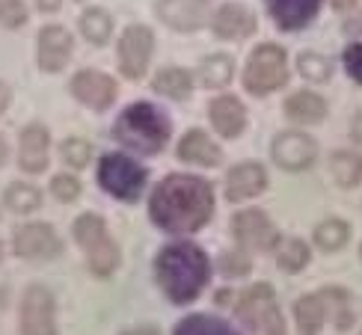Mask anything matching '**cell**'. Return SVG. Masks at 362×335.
<instances>
[{
    "mask_svg": "<svg viewBox=\"0 0 362 335\" xmlns=\"http://www.w3.org/2000/svg\"><path fill=\"white\" fill-rule=\"evenodd\" d=\"M148 214L158 228L170 235H190L214 214V193L211 184L196 175H167L152 193Z\"/></svg>",
    "mask_w": 362,
    "mask_h": 335,
    "instance_id": "obj_1",
    "label": "cell"
},
{
    "mask_svg": "<svg viewBox=\"0 0 362 335\" xmlns=\"http://www.w3.org/2000/svg\"><path fill=\"white\" fill-rule=\"evenodd\" d=\"M155 276L173 302H193L208 285L211 267L196 243H173L155 261Z\"/></svg>",
    "mask_w": 362,
    "mask_h": 335,
    "instance_id": "obj_2",
    "label": "cell"
},
{
    "mask_svg": "<svg viewBox=\"0 0 362 335\" xmlns=\"http://www.w3.org/2000/svg\"><path fill=\"white\" fill-rule=\"evenodd\" d=\"M170 131H173L170 119L148 101L125 107L116 122V140L125 143L134 151H140V155H158V151H163V146L170 140Z\"/></svg>",
    "mask_w": 362,
    "mask_h": 335,
    "instance_id": "obj_3",
    "label": "cell"
},
{
    "mask_svg": "<svg viewBox=\"0 0 362 335\" xmlns=\"http://www.w3.org/2000/svg\"><path fill=\"white\" fill-rule=\"evenodd\" d=\"M294 317L300 335H318L324 324H336L339 329H348L354 324V312H351V294L341 288H324L303 297L294 306Z\"/></svg>",
    "mask_w": 362,
    "mask_h": 335,
    "instance_id": "obj_4",
    "label": "cell"
},
{
    "mask_svg": "<svg viewBox=\"0 0 362 335\" xmlns=\"http://www.w3.org/2000/svg\"><path fill=\"white\" fill-rule=\"evenodd\" d=\"M74 237H78V247L86 252V264L95 276H110L119 267V247L110 240L107 225L95 214H83L74 223Z\"/></svg>",
    "mask_w": 362,
    "mask_h": 335,
    "instance_id": "obj_5",
    "label": "cell"
},
{
    "mask_svg": "<svg viewBox=\"0 0 362 335\" xmlns=\"http://www.w3.org/2000/svg\"><path fill=\"white\" fill-rule=\"evenodd\" d=\"M288 81V59L279 45H259L247 59V71H244V86L252 95H267L274 89L285 86Z\"/></svg>",
    "mask_w": 362,
    "mask_h": 335,
    "instance_id": "obj_6",
    "label": "cell"
},
{
    "mask_svg": "<svg viewBox=\"0 0 362 335\" xmlns=\"http://www.w3.org/2000/svg\"><path fill=\"white\" fill-rule=\"evenodd\" d=\"M238 317L250 335H285V324L270 285H252L238 302Z\"/></svg>",
    "mask_w": 362,
    "mask_h": 335,
    "instance_id": "obj_7",
    "label": "cell"
},
{
    "mask_svg": "<svg viewBox=\"0 0 362 335\" xmlns=\"http://www.w3.org/2000/svg\"><path fill=\"white\" fill-rule=\"evenodd\" d=\"M98 184L122 202H134L146 187V170L128 155H107L98 166Z\"/></svg>",
    "mask_w": 362,
    "mask_h": 335,
    "instance_id": "obj_8",
    "label": "cell"
},
{
    "mask_svg": "<svg viewBox=\"0 0 362 335\" xmlns=\"http://www.w3.org/2000/svg\"><path fill=\"white\" fill-rule=\"evenodd\" d=\"M21 335H57V302L48 288L30 285L24 291Z\"/></svg>",
    "mask_w": 362,
    "mask_h": 335,
    "instance_id": "obj_9",
    "label": "cell"
},
{
    "mask_svg": "<svg viewBox=\"0 0 362 335\" xmlns=\"http://www.w3.org/2000/svg\"><path fill=\"white\" fill-rule=\"evenodd\" d=\"M152 48H155V36L148 27L134 24L125 30L122 42H119V69H122L125 78L131 81L143 78L148 59H152Z\"/></svg>",
    "mask_w": 362,
    "mask_h": 335,
    "instance_id": "obj_10",
    "label": "cell"
},
{
    "mask_svg": "<svg viewBox=\"0 0 362 335\" xmlns=\"http://www.w3.org/2000/svg\"><path fill=\"white\" fill-rule=\"evenodd\" d=\"M15 255L21 258H36V261H45V258H57L63 252V240L57 237V232L48 223H27L15 232L12 240Z\"/></svg>",
    "mask_w": 362,
    "mask_h": 335,
    "instance_id": "obj_11",
    "label": "cell"
},
{
    "mask_svg": "<svg viewBox=\"0 0 362 335\" xmlns=\"http://www.w3.org/2000/svg\"><path fill=\"white\" fill-rule=\"evenodd\" d=\"M318 158V146L309 134H300V131H285L274 140V160L288 172L297 170H309Z\"/></svg>",
    "mask_w": 362,
    "mask_h": 335,
    "instance_id": "obj_12",
    "label": "cell"
},
{
    "mask_svg": "<svg viewBox=\"0 0 362 335\" xmlns=\"http://www.w3.org/2000/svg\"><path fill=\"white\" fill-rule=\"evenodd\" d=\"M71 57V33L66 27L48 24L36 39V63L42 71H59Z\"/></svg>",
    "mask_w": 362,
    "mask_h": 335,
    "instance_id": "obj_13",
    "label": "cell"
},
{
    "mask_svg": "<svg viewBox=\"0 0 362 335\" xmlns=\"http://www.w3.org/2000/svg\"><path fill=\"white\" fill-rule=\"evenodd\" d=\"M71 95L93 110H107L116 98V81L101 71H78L71 81Z\"/></svg>",
    "mask_w": 362,
    "mask_h": 335,
    "instance_id": "obj_14",
    "label": "cell"
},
{
    "mask_svg": "<svg viewBox=\"0 0 362 335\" xmlns=\"http://www.w3.org/2000/svg\"><path fill=\"white\" fill-rule=\"evenodd\" d=\"M235 237L247 249H274V243L279 240L276 228L264 211H240L235 217Z\"/></svg>",
    "mask_w": 362,
    "mask_h": 335,
    "instance_id": "obj_15",
    "label": "cell"
},
{
    "mask_svg": "<svg viewBox=\"0 0 362 335\" xmlns=\"http://www.w3.org/2000/svg\"><path fill=\"white\" fill-rule=\"evenodd\" d=\"M264 187H267V172L259 163H238L229 172V178H226V196H229V202L252 199V196L264 193Z\"/></svg>",
    "mask_w": 362,
    "mask_h": 335,
    "instance_id": "obj_16",
    "label": "cell"
},
{
    "mask_svg": "<svg viewBox=\"0 0 362 335\" xmlns=\"http://www.w3.org/2000/svg\"><path fill=\"white\" fill-rule=\"evenodd\" d=\"M48 148H51V136L48 128L42 125H27L21 131V146H18V166L24 172H42L48 166Z\"/></svg>",
    "mask_w": 362,
    "mask_h": 335,
    "instance_id": "obj_17",
    "label": "cell"
},
{
    "mask_svg": "<svg viewBox=\"0 0 362 335\" xmlns=\"http://www.w3.org/2000/svg\"><path fill=\"white\" fill-rule=\"evenodd\" d=\"M324 0H267V12L282 30L306 27L321 12Z\"/></svg>",
    "mask_w": 362,
    "mask_h": 335,
    "instance_id": "obj_18",
    "label": "cell"
},
{
    "mask_svg": "<svg viewBox=\"0 0 362 335\" xmlns=\"http://www.w3.org/2000/svg\"><path fill=\"white\" fill-rule=\"evenodd\" d=\"M214 33L220 39H232V42L247 39L255 33V15L240 4H226L214 15Z\"/></svg>",
    "mask_w": 362,
    "mask_h": 335,
    "instance_id": "obj_19",
    "label": "cell"
},
{
    "mask_svg": "<svg viewBox=\"0 0 362 335\" xmlns=\"http://www.w3.org/2000/svg\"><path fill=\"white\" fill-rule=\"evenodd\" d=\"M158 18L173 30H196L205 21V0H160Z\"/></svg>",
    "mask_w": 362,
    "mask_h": 335,
    "instance_id": "obj_20",
    "label": "cell"
},
{
    "mask_svg": "<svg viewBox=\"0 0 362 335\" xmlns=\"http://www.w3.org/2000/svg\"><path fill=\"white\" fill-rule=\"evenodd\" d=\"M178 158L199 166H217L223 160V151L205 131H187L178 143Z\"/></svg>",
    "mask_w": 362,
    "mask_h": 335,
    "instance_id": "obj_21",
    "label": "cell"
},
{
    "mask_svg": "<svg viewBox=\"0 0 362 335\" xmlns=\"http://www.w3.org/2000/svg\"><path fill=\"white\" fill-rule=\"evenodd\" d=\"M211 122H214L217 134L238 136L247 125V110H244V104H240L238 98L223 95V98H217L214 104H211Z\"/></svg>",
    "mask_w": 362,
    "mask_h": 335,
    "instance_id": "obj_22",
    "label": "cell"
},
{
    "mask_svg": "<svg viewBox=\"0 0 362 335\" xmlns=\"http://www.w3.org/2000/svg\"><path fill=\"white\" fill-rule=\"evenodd\" d=\"M285 113L294 122H303V125H315L327 116V101L315 93H294L285 101Z\"/></svg>",
    "mask_w": 362,
    "mask_h": 335,
    "instance_id": "obj_23",
    "label": "cell"
},
{
    "mask_svg": "<svg viewBox=\"0 0 362 335\" xmlns=\"http://www.w3.org/2000/svg\"><path fill=\"white\" fill-rule=\"evenodd\" d=\"M274 255H276V264L288 273H297L309 264V247L297 237H279L274 243Z\"/></svg>",
    "mask_w": 362,
    "mask_h": 335,
    "instance_id": "obj_24",
    "label": "cell"
},
{
    "mask_svg": "<svg viewBox=\"0 0 362 335\" xmlns=\"http://www.w3.org/2000/svg\"><path fill=\"white\" fill-rule=\"evenodd\" d=\"M232 71H235L232 57L214 54V57L202 59V66H199V81H202V86H208V89H220V86H226V83L232 81Z\"/></svg>",
    "mask_w": 362,
    "mask_h": 335,
    "instance_id": "obj_25",
    "label": "cell"
},
{
    "mask_svg": "<svg viewBox=\"0 0 362 335\" xmlns=\"http://www.w3.org/2000/svg\"><path fill=\"white\" fill-rule=\"evenodd\" d=\"M329 170H333V178L341 187H356L362 181V158L356 151H336L329 158Z\"/></svg>",
    "mask_w": 362,
    "mask_h": 335,
    "instance_id": "obj_26",
    "label": "cell"
},
{
    "mask_svg": "<svg viewBox=\"0 0 362 335\" xmlns=\"http://www.w3.org/2000/svg\"><path fill=\"white\" fill-rule=\"evenodd\" d=\"M4 202L9 211H15V214H33V211L42 205V193H39V187L27 184V181H15V184L6 187Z\"/></svg>",
    "mask_w": 362,
    "mask_h": 335,
    "instance_id": "obj_27",
    "label": "cell"
},
{
    "mask_svg": "<svg viewBox=\"0 0 362 335\" xmlns=\"http://www.w3.org/2000/svg\"><path fill=\"white\" fill-rule=\"evenodd\" d=\"M81 33L93 45H104L113 33V18L104 9H86L81 15Z\"/></svg>",
    "mask_w": 362,
    "mask_h": 335,
    "instance_id": "obj_28",
    "label": "cell"
},
{
    "mask_svg": "<svg viewBox=\"0 0 362 335\" xmlns=\"http://www.w3.org/2000/svg\"><path fill=\"white\" fill-rule=\"evenodd\" d=\"M155 93L160 95H170V98H187L190 95V74L187 71H181V69H163L158 71V78H155Z\"/></svg>",
    "mask_w": 362,
    "mask_h": 335,
    "instance_id": "obj_29",
    "label": "cell"
},
{
    "mask_svg": "<svg viewBox=\"0 0 362 335\" xmlns=\"http://www.w3.org/2000/svg\"><path fill=\"white\" fill-rule=\"evenodd\" d=\"M351 237V225L341 223V220H324L318 228H315V243L324 249V252H336L341 249Z\"/></svg>",
    "mask_w": 362,
    "mask_h": 335,
    "instance_id": "obj_30",
    "label": "cell"
},
{
    "mask_svg": "<svg viewBox=\"0 0 362 335\" xmlns=\"http://www.w3.org/2000/svg\"><path fill=\"white\" fill-rule=\"evenodd\" d=\"M175 335H238L229 324L217 321V317H205V315H193L187 321H181L175 327Z\"/></svg>",
    "mask_w": 362,
    "mask_h": 335,
    "instance_id": "obj_31",
    "label": "cell"
},
{
    "mask_svg": "<svg viewBox=\"0 0 362 335\" xmlns=\"http://www.w3.org/2000/svg\"><path fill=\"white\" fill-rule=\"evenodd\" d=\"M297 69H300V74H303V78H309V81H315V83L329 81V71H333L329 59L321 57V54H303V57L297 59Z\"/></svg>",
    "mask_w": 362,
    "mask_h": 335,
    "instance_id": "obj_32",
    "label": "cell"
},
{
    "mask_svg": "<svg viewBox=\"0 0 362 335\" xmlns=\"http://www.w3.org/2000/svg\"><path fill=\"white\" fill-rule=\"evenodd\" d=\"M59 155H63V160H66L69 166H74V170H83V166L89 163V158H93V146H89L86 140H78V136H71V140L63 143Z\"/></svg>",
    "mask_w": 362,
    "mask_h": 335,
    "instance_id": "obj_33",
    "label": "cell"
},
{
    "mask_svg": "<svg viewBox=\"0 0 362 335\" xmlns=\"http://www.w3.org/2000/svg\"><path fill=\"white\" fill-rule=\"evenodd\" d=\"M27 21V6L21 0H0V24L15 30Z\"/></svg>",
    "mask_w": 362,
    "mask_h": 335,
    "instance_id": "obj_34",
    "label": "cell"
},
{
    "mask_svg": "<svg viewBox=\"0 0 362 335\" xmlns=\"http://www.w3.org/2000/svg\"><path fill=\"white\" fill-rule=\"evenodd\" d=\"M51 190L59 202H74L81 196V181L74 178V175H57L51 181Z\"/></svg>",
    "mask_w": 362,
    "mask_h": 335,
    "instance_id": "obj_35",
    "label": "cell"
},
{
    "mask_svg": "<svg viewBox=\"0 0 362 335\" xmlns=\"http://www.w3.org/2000/svg\"><path fill=\"white\" fill-rule=\"evenodd\" d=\"M220 267H223V273H229V276H244L250 270V258L244 252H226Z\"/></svg>",
    "mask_w": 362,
    "mask_h": 335,
    "instance_id": "obj_36",
    "label": "cell"
},
{
    "mask_svg": "<svg viewBox=\"0 0 362 335\" xmlns=\"http://www.w3.org/2000/svg\"><path fill=\"white\" fill-rule=\"evenodd\" d=\"M344 69H348V74L356 83H362V42L351 45V48L344 51Z\"/></svg>",
    "mask_w": 362,
    "mask_h": 335,
    "instance_id": "obj_37",
    "label": "cell"
},
{
    "mask_svg": "<svg viewBox=\"0 0 362 335\" xmlns=\"http://www.w3.org/2000/svg\"><path fill=\"white\" fill-rule=\"evenodd\" d=\"M9 101H12V93H9V86L0 81V113H4L9 107Z\"/></svg>",
    "mask_w": 362,
    "mask_h": 335,
    "instance_id": "obj_38",
    "label": "cell"
},
{
    "mask_svg": "<svg viewBox=\"0 0 362 335\" xmlns=\"http://www.w3.org/2000/svg\"><path fill=\"white\" fill-rule=\"evenodd\" d=\"M59 4H63V0H36V6L42 12H54V9H59Z\"/></svg>",
    "mask_w": 362,
    "mask_h": 335,
    "instance_id": "obj_39",
    "label": "cell"
},
{
    "mask_svg": "<svg viewBox=\"0 0 362 335\" xmlns=\"http://www.w3.org/2000/svg\"><path fill=\"white\" fill-rule=\"evenodd\" d=\"M351 134H354V143H359V146H362V113L354 119V131H351Z\"/></svg>",
    "mask_w": 362,
    "mask_h": 335,
    "instance_id": "obj_40",
    "label": "cell"
},
{
    "mask_svg": "<svg viewBox=\"0 0 362 335\" xmlns=\"http://www.w3.org/2000/svg\"><path fill=\"white\" fill-rule=\"evenodd\" d=\"M122 335H160L155 327H137V329H128V332H122Z\"/></svg>",
    "mask_w": 362,
    "mask_h": 335,
    "instance_id": "obj_41",
    "label": "cell"
},
{
    "mask_svg": "<svg viewBox=\"0 0 362 335\" xmlns=\"http://www.w3.org/2000/svg\"><path fill=\"white\" fill-rule=\"evenodd\" d=\"M344 33H362V15H359V18H354L351 24H344Z\"/></svg>",
    "mask_w": 362,
    "mask_h": 335,
    "instance_id": "obj_42",
    "label": "cell"
},
{
    "mask_svg": "<svg viewBox=\"0 0 362 335\" xmlns=\"http://www.w3.org/2000/svg\"><path fill=\"white\" fill-rule=\"evenodd\" d=\"M359 4V0H333V6L339 9V12H344V9H354Z\"/></svg>",
    "mask_w": 362,
    "mask_h": 335,
    "instance_id": "obj_43",
    "label": "cell"
},
{
    "mask_svg": "<svg viewBox=\"0 0 362 335\" xmlns=\"http://www.w3.org/2000/svg\"><path fill=\"white\" fill-rule=\"evenodd\" d=\"M4 160H6V140L0 136V166H4Z\"/></svg>",
    "mask_w": 362,
    "mask_h": 335,
    "instance_id": "obj_44",
    "label": "cell"
},
{
    "mask_svg": "<svg viewBox=\"0 0 362 335\" xmlns=\"http://www.w3.org/2000/svg\"><path fill=\"white\" fill-rule=\"evenodd\" d=\"M0 261H4V243H0Z\"/></svg>",
    "mask_w": 362,
    "mask_h": 335,
    "instance_id": "obj_45",
    "label": "cell"
},
{
    "mask_svg": "<svg viewBox=\"0 0 362 335\" xmlns=\"http://www.w3.org/2000/svg\"><path fill=\"white\" fill-rule=\"evenodd\" d=\"M0 306H4V294H0Z\"/></svg>",
    "mask_w": 362,
    "mask_h": 335,
    "instance_id": "obj_46",
    "label": "cell"
},
{
    "mask_svg": "<svg viewBox=\"0 0 362 335\" xmlns=\"http://www.w3.org/2000/svg\"><path fill=\"white\" fill-rule=\"evenodd\" d=\"M359 255H362V249H359Z\"/></svg>",
    "mask_w": 362,
    "mask_h": 335,
    "instance_id": "obj_47",
    "label": "cell"
},
{
    "mask_svg": "<svg viewBox=\"0 0 362 335\" xmlns=\"http://www.w3.org/2000/svg\"><path fill=\"white\" fill-rule=\"evenodd\" d=\"M205 4H208V0H205Z\"/></svg>",
    "mask_w": 362,
    "mask_h": 335,
    "instance_id": "obj_48",
    "label": "cell"
}]
</instances>
